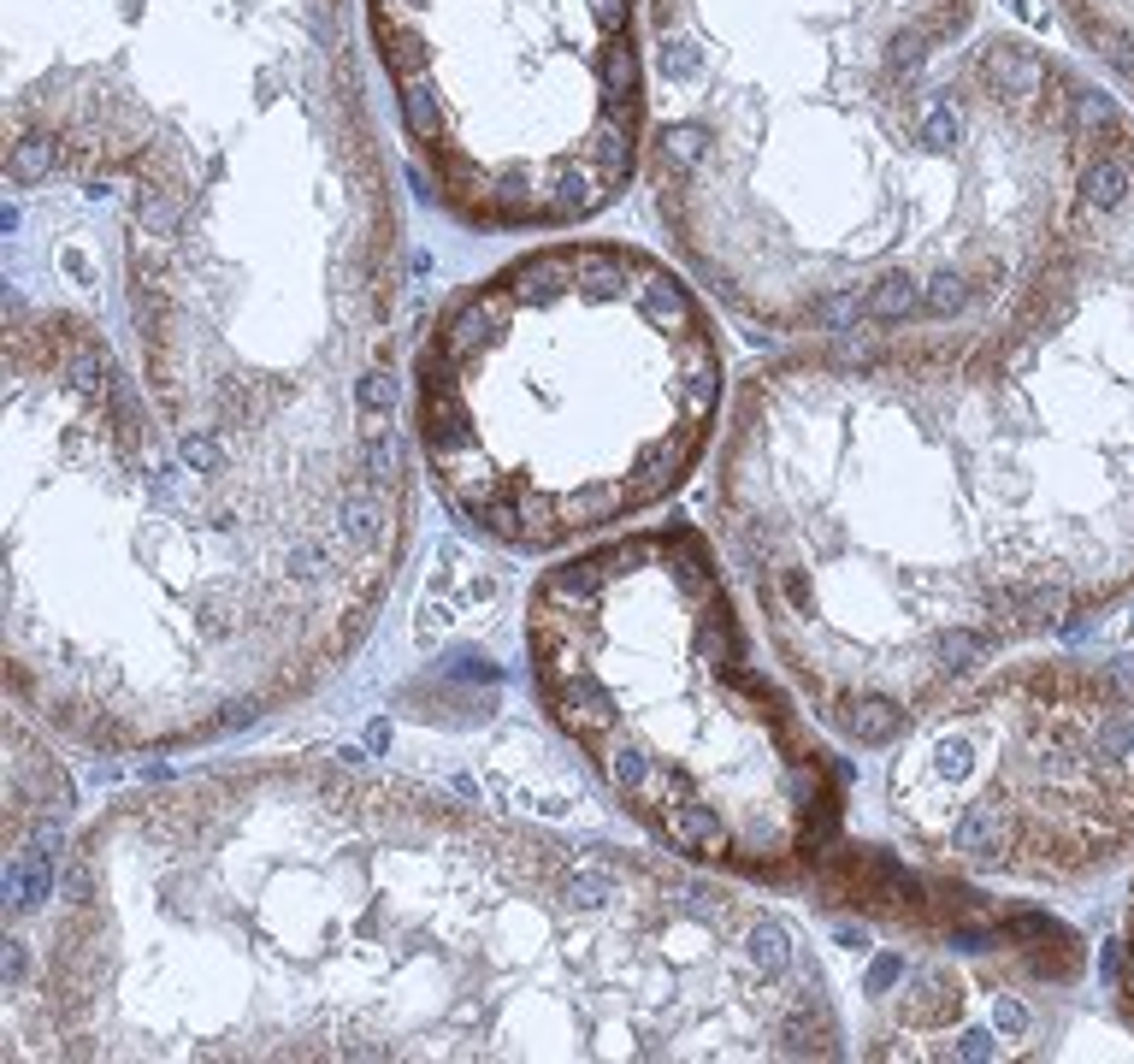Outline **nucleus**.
<instances>
[{
    "instance_id": "4",
    "label": "nucleus",
    "mask_w": 1134,
    "mask_h": 1064,
    "mask_svg": "<svg viewBox=\"0 0 1134 1064\" xmlns=\"http://www.w3.org/2000/svg\"><path fill=\"white\" fill-rule=\"evenodd\" d=\"M667 255L774 344L969 332L1134 112L987 0H645Z\"/></svg>"
},
{
    "instance_id": "6",
    "label": "nucleus",
    "mask_w": 1134,
    "mask_h": 1064,
    "mask_svg": "<svg viewBox=\"0 0 1134 1064\" xmlns=\"http://www.w3.org/2000/svg\"><path fill=\"white\" fill-rule=\"evenodd\" d=\"M526 686L645 840L756 893H810L851 840V769L756 657L739 580L698 521L621 527L526 585Z\"/></svg>"
},
{
    "instance_id": "5",
    "label": "nucleus",
    "mask_w": 1134,
    "mask_h": 1064,
    "mask_svg": "<svg viewBox=\"0 0 1134 1064\" xmlns=\"http://www.w3.org/2000/svg\"><path fill=\"white\" fill-rule=\"evenodd\" d=\"M715 302L621 237H550L437 302L408 426L437 503L509 556H562L662 509L721 444Z\"/></svg>"
},
{
    "instance_id": "7",
    "label": "nucleus",
    "mask_w": 1134,
    "mask_h": 1064,
    "mask_svg": "<svg viewBox=\"0 0 1134 1064\" xmlns=\"http://www.w3.org/2000/svg\"><path fill=\"white\" fill-rule=\"evenodd\" d=\"M414 184L468 231H573L645 178V0H361Z\"/></svg>"
},
{
    "instance_id": "2",
    "label": "nucleus",
    "mask_w": 1134,
    "mask_h": 1064,
    "mask_svg": "<svg viewBox=\"0 0 1134 1064\" xmlns=\"http://www.w3.org/2000/svg\"><path fill=\"white\" fill-rule=\"evenodd\" d=\"M6 1053L810 1064L851 1029L756 887L301 751L131 786L71 834L12 934Z\"/></svg>"
},
{
    "instance_id": "3",
    "label": "nucleus",
    "mask_w": 1134,
    "mask_h": 1064,
    "mask_svg": "<svg viewBox=\"0 0 1134 1064\" xmlns=\"http://www.w3.org/2000/svg\"><path fill=\"white\" fill-rule=\"evenodd\" d=\"M710 521L846 751L1134 604V143L993 320L751 361Z\"/></svg>"
},
{
    "instance_id": "8",
    "label": "nucleus",
    "mask_w": 1134,
    "mask_h": 1064,
    "mask_svg": "<svg viewBox=\"0 0 1134 1064\" xmlns=\"http://www.w3.org/2000/svg\"><path fill=\"white\" fill-rule=\"evenodd\" d=\"M887 822L922 863L1076 887L1134 851V650L999 657L887 745Z\"/></svg>"
},
{
    "instance_id": "9",
    "label": "nucleus",
    "mask_w": 1134,
    "mask_h": 1064,
    "mask_svg": "<svg viewBox=\"0 0 1134 1064\" xmlns=\"http://www.w3.org/2000/svg\"><path fill=\"white\" fill-rule=\"evenodd\" d=\"M1069 42L1134 102V0H1045Z\"/></svg>"
},
{
    "instance_id": "1",
    "label": "nucleus",
    "mask_w": 1134,
    "mask_h": 1064,
    "mask_svg": "<svg viewBox=\"0 0 1134 1064\" xmlns=\"http://www.w3.org/2000/svg\"><path fill=\"white\" fill-rule=\"evenodd\" d=\"M361 0H6V704L207 751L367 650L414 544Z\"/></svg>"
},
{
    "instance_id": "10",
    "label": "nucleus",
    "mask_w": 1134,
    "mask_h": 1064,
    "mask_svg": "<svg viewBox=\"0 0 1134 1064\" xmlns=\"http://www.w3.org/2000/svg\"><path fill=\"white\" fill-rule=\"evenodd\" d=\"M1117 1011L1134 1029V881H1129V911H1123V941H1117Z\"/></svg>"
}]
</instances>
